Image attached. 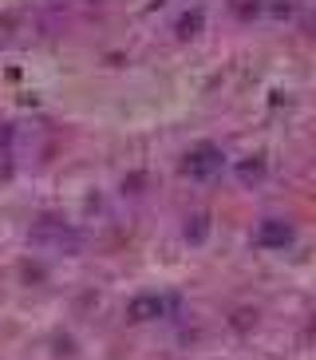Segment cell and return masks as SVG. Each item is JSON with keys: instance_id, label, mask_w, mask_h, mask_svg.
<instances>
[{"instance_id": "7a4b0ae2", "label": "cell", "mask_w": 316, "mask_h": 360, "mask_svg": "<svg viewBox=\"0 0 316 360\" xmlns=\"http://www.w3.org/2000/svg\"><path fill=\"white\" fill-rule=\"evenodd\" d=\"M293 242H296V226L277 218V214L261 218L257 230H253V245H257V250H289Z\"/></svg>"}, {"instance_id": "3957f363", "label": "cell", "mask_w": 316, "mask_h": 360, "mask_svg": "<svg viewBox=\"0 0 316 360\" xmlns=\"http://www.w3.org/2000/svg\"><path fill=\"white\" fill-rule=\"evenodd\" d=\"M174 305V297H162V293H138L131 305H126V321L131 325H147V321H158V317H166Z\"/></svg>"}, {"instance_id": "ba28073f", "label": "cell", "mask_w": 316, "mask_h": 360, "mask_svg": "<svg viewBox=\"0 0 316 360\" xmlns=\"http://www.w3.org/2000/svg\"><path fill=\"white\" fill-rule=\"evenodd\" d=\"M202 20H206V16H202L198 8H194V12H182V16H178V36H182V40L198 36V32H202Z\"/></svg>"}, {"instance_id": "6da1fadb", "label": "cell", "mask_w": 316, "mask_h": 360, "mask_svg": "<svg viewBox=\"0 0 316 360\" xmlns=\"http://www.w3.org/2000/svg\"><path fill=\"white\" fill-rule=\"evenodd\" d=\"M221 167H225V150H221L218 143H198V147H190L186 155H182V174H190L194 182L218 179Z\"/></svg>"}, {"instance_id": "9c48e42d", "label": "cell", "mask_w": 316, "mask_h": 360, "mask_svg": "<svg viewBox=\"0 0 316 360\" xmlns=\"http://www.w3.org/2000/svg\"><path fill=\"white\" fill-rule=\"evenodd\" d=\"M16 162H12V147H0V182H12Z\"/></svg>"}, {"instance_id": "5b68a950", "label": "cell", "mask_w": 316, "mask_h": 360, "mask_svg": "<svg viewBox=\"0 0 316 360\" xmlns=\"http://www.w3.org/2000/svg\"><path fill=\"white\" fill-rule=\"evenodd\" d=\"M237 179L245 182V186H257V182L269 179V159L265 155H249V159L237 162Z\"/></svg>"}, {"instance_id": "277c9868", "label": "cell", "mask_w": 316, "mask_h": 360, "mask_svg": "<svg viewBox=\"0 0 316 360\" xmlns=\"http://www.w3.org/2000/svg\"><path fill=\"white\" fill-rule=\"evenodd\" d=\"M28 238H32V242H40V245H55V250H63V245H67V250H75V242H79V238H75V233L67 230L60 218H52V214L32 226Z\"/></svg>"}, {"instance_id": "52a82bcc", "label": "cell", "mask_w": 316, "mask_h": 360, "mask_svg": "<svg viewBox=\"0 0 316 360\" xmlns=\"http://www.w3.org/2000/svg\"><path fill=\"white\" fill-rule=\"evenodd\" d=\"M230 8H233V16H237L242 24H253L257 16H261L265 0H230Z\"/></svg>"}, {"instance_id": "30bf717a", "label": "cell", "mask_w": 316, "mask_h": 360, "mask_svg": "<svg viewBox=\"0 0 316 360\" xmlns=\"http://www.w3.org/2000/svg\"><path fill=\"white\" fill-rule=\"evenodd\" d=\"M233 325H237V328H249V325H257V313H253V309H249V313H233Z\"/></svg>"}, {"instance_id": "8992f818", "label": "cell", "mask_w": 316, "mask_h": 360, "mask_svg": "<svg viewBox=\"0 0 316 360\" xmlns=\"http://www.w3.org/2000/svg\"><path fill=\"white\" fill-rule=\"evenodd\" d=\"M182 233H186V242L190 245H202L206 238H210V214H190L186 218V226H182Z\"/></svg>"}]
</instances>
